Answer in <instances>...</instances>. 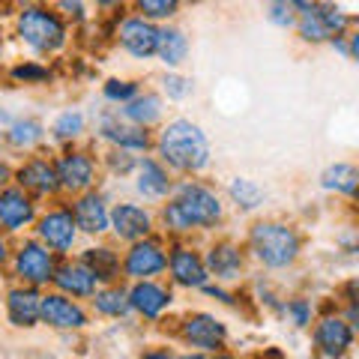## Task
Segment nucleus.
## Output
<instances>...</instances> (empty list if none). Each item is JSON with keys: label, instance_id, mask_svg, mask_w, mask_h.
I'll use <instances>...</instances> for the list:
<instances>
[{"label": "nucleus", "instance_id": "nucleus-1", "mask_svg": "<svg viewBox=\"0 0 359 359\" xmlns=\"http://www.w3.org/2000/svg\"><path fill=\"white\" fill-rule=\"evenodd\" d=\"M228 222V204L222 189L204 177L177 180L171 198L156 207V233L165 240L216 237Z\"/></svg>", "mask_w": 359, "mask_h": 359}, {"label": "nucleus", "instance_id": "nucleus-2", "mask_svg": "<svg viewBox=\"0 0 359 359\" xmlns=\"http://www.w3.org/2000/svg\"><path fill=\"white\" fill-rule=\"evenodd\" d=\"M177 180L204 177L212 165V141L198 120L177 114L153 132V153Z\"/></svg>", "mask_w": 359, "mask_h": 359}, {"label": "nucleus", "instance_id": "nucleus-3", "mask_svg": "<svg viewBox=\"0 0 359 359\" xmlns=\"http://www.w3.org/2000/svg\"><path fill=\"white\" fill-rule=\"evenodd\" d=\"M243 249L261 273H290L306 252V237L282 216H257L243 233Z\"/></svg>", "mask_w": 359, "mask_h": 359}, {"label": "nucleus", "instance_id": "nucleus-4", "mask_svg": "<svg viewBox=\"0 0 359 359\" xmlns=\"http://www.w3.org/2000/svg\"><path fill=\"white\" fill-rule=\"evenodd\" d=\"M13 36L33 60H54L69 48L72 27L63 21V15L54 9V4H15L13 13Z\"/></svg>", "mask_w": 359, "mask_h": 359}, {"label": "nucleus", "instance_id": "nucleus-5", "mask_svg": "<svg viewBox=\"0 0 359 359\" xmlns=\"http://www.w3.org/2000/svg\"><path fill=\"white\" fill-rule=\"evenodd\" d=\"M297 13L294 33L302 45H330L335 36H344L356 27V18L339 4L327 0H290Z\"/></svg>", "mask_w": 359, "mask_h": 359}, {"label": "nucleus", "instance_id": "nucleus-6", "mask_svg": "<svg viewBox=\"0 0 359 359\" xmlns=\"http://www.w3.org/2000/svg\"><path fill=\"white\" fill-rule=\"evenodd\" d=\"M174 339L195 353H219L228 351L231 344V327L228 320L219 318L216 311L207 309H189L174 320Z\"/></svg>", "mask_w": 359, "mask_h": 359}, {"label": "nucleus", "instance_id": "nucleus-7", "mask_svg": "<svg viewBox=\"0 0 359 359\" xmlns=\"http://www.w3.org/2000/svg\"><path fill=\"white\" fill-rule=\"evenodd\" d=\"M51 159H54V168H57L63 198H75L102 186V168H99V153L93 150V144H75V147L51 150Z\"/></svg>", "mask_w": 359, "mask_h": 359}, {"label": "nucleus", "instance_id": "nucleus-8", "mask_svg": "<svg viewBox=\"0 0 359 359\" xmlns=\"http://www.w3.org/2000/svg\"><path fill=\"white\" fill-rule=\"evenodd\" d=\"M57 255H51L39 240H33L30 233L21 240H13V255H9V266L4 278L13 285H25V287H36V290H48L51 287V276L57 269Z\"/></svg>", "mask_w": 359, "mask_h": 359}, {"label": "nucleus", "instance_id": "nucleus-9", "mask_svg": "<svg viewBox=\"0 0 359 359\" xmlns=\"http://www.w3.org/2000/svg\"><path fill=\"white\" fill-rule=\"evenodd\" d=\"M33 240H39L45 249L51 255H57L60 261L63 257H72L78 249H81V233L75 228V219L69 212V204L66 198L60 201H51V204H42L39 216H36V224L30 231Z\"/></svg>", "mask_w": 359, "mask_h": 359}, {"label": "nucleus", "instance_id": "nucleus-10", "mask_svg": "<svg viewBox=\"0 0 359 359\" xmlns=\"http://www.w3.org/2000/svg\"><path fill=\"white\" fill-rule=\"evenodd\" d=\"M201 255H204V266L210 282L216 285H228V287H240V282L249 278L252 261L245 255L243 243L237 237H228V233H216L201 245Z\"/></svg>", "mask_w": 359, "mask_h": 359}, {"label": "nucleus", "instance_id": "nucleus-11", "mask_svg": "<svg viewBox=\"0 0 359 359\" xmlns=\"http://www.w3.org/2000/svg\"><path fill=\"white\" fill-rule=\"evenodd\" d=\"M165 269H168V240L162 233H153V237H144L138 243L120 245L123 285L165 278Z\"/></svg>", "mask_w": 359, "mask_h": 359}, {"label": "nucleus", "instance_id": "nucleus-12", "mask_svg": "<svg viewBox=\"0 0 359 359\" xmlns=\"http://www.w3.org/2000/svg\"><path fill=\"white\" fill-rule=\"evenodd\" d=\"M90 129L93 138L102 147L126 150L132 156H150L153 153V132H144L138 126H129L126 120H120L114 108H99L90 114Z\"/></svg>", "mask_w": 359, "mask_h": 359}, {"label": "nucleus", "instance_id": "nucleus-13", "mask_svg": "<svg viewBox=\"0 0 359 359\" xmlns=\"http://www.w3.org/2000/svg\"><path fill=\"white\" fill-rule=\"evenodd\" d=\"M13 186H18L21 192H27L39 204L60 201L63 195H60V180H57V168H54V159H51V150L45 147L39 153L15 159Z\"/></svg>", "mask_w": 359, "mask_h": 359}, {"label": "nucleus", "instance_id": "nucleus-14", "mask_svg": "<svg viewBox=\"0 0 359 359\" xmlns=\"http://www.w3.org/2000/svg\"><path fill=\"white\" fill-rule=\"evenodd\" d=\"M311 347L318 359H347L356 347V330L339 314V302L323 306L318 320L311 323Z\"/></svg>", "mask_w": 359, "mask_h": 359}, {"label": "nucleus", "instance_id": "nucleus-15", "mask_svg": "<svg viewBox=\"0 0 359 359\" xmlns=\"http://www.w3.org/2000/svg\"><path fill=\"white\" fill-rule=\"evenodd\" d=\"M165 282L174 290H186V294H198L210 282L204 255H201V245L195 240H168Z\"/></svg>", "mask_w": 359, "mask_h": 359}, {"label": "nucleus", "instance_id": "nucleus-16", "mask_svg": "<svg viewBox=\"0 0 359 359\" xmlns=\"http://www.w3.org/2000/svg\"><path fill=\"white\" fill-rule=\"evenodd\" d=\"M156 233V207H147L135 198L111 201V219H108V240L117 245L138 243Z\"/></svg>", "mask_w": 359, "mask_h": 359}, {"label": "nucleus", "instance_id": "nucleus-17", "mask_svg": "<svg viewBox=\"0 0 359 359\" xmlns=\"http://www.w3.org/2000/svg\"><path fill=\"white\" fill-rule=\"evenodd\" d=\"M129 294V311L135 320L141 323H165L168 314L177 309V290L165 282V278H153V282H132L126 285Z\"/></svg>", "mask_w": 359, "mask_h": 359}, {"label": "nucleus", "instance_id": "nucleus-18", "mask_svg": "<svg viewBox=\"0 0 359 359\" xmlns=\"http://www.w3.org/2000/svg\"><path fill=\"white\" fill-rule=\"evenodd\" d=\"M39 327H48L54 332H84L93 327V314L87 302H78L57 294V290H42L39 302Z\"/></svg>", "mask_w": 359, "mask_h": 359}, {"label": "nucleus", "instance_id": "nucleus-19", "mask_svg": "<svg viewBox=\"0 0 359 359\" xmlns=\"http://www.w3.org/2000/svg\"><path fill=\"white\" fill-rule=\"evenodd\" d=\"M156 33H159V27L150 25V21H144L141 15H135L132 9L126 6L114 18V30H111V36H114L117 48L126 54L129 60L147 63V60L156 57Z\"/></svg>", "mask_w": 359, "mask_h": 359}, {"label": "nucleus", "instance_id": "nucleus-20", "mask_svg": "<svg viewBox=\"0 0 359 359\" xmlns=\"http://www.w3.org/2000/svg\"><path fill=\"white\" fill-rule=\"evenodd\" d=\"M69 204V212L75 219V228L81 233V240H105L108 237V219H111V195L105 192L102 186L90 189L84 195L66 198Z\"/></svg>", "mask_w": 359, "mask_h": 359}, {"label": "nucleus", "instance_id": "nucleus-21", "mask_svg": "<svg viewBox=\"0 0 359 359\" xmlns=\"http://www.w3.org/2000/svg\"><path fill=\"white\" fill-rule=\"evenodd\" d=\"M129 180H132L135 201H141L147 207L165 204L177 186V177L156 156H138V165H135V174Z\"/></svg>", "mask_w": 359, "mask_h": 359}, {"label": "nucleus", "instance_id": "nucleus-22", "mask_svg": "<svg viewBox=\"0 0 359 359\" xmlns=\"http://www.w3.org/2000/svg\"><path fill=\"white\" fill-rule=\"evenodd\" d=\"M39 210H42L39 201H33L18 186H6L0 192V233H6L9 240L27 237L33 224H36Z\"/></svg>", "mask_w": 359, "mask_h": 359}, {"label": "nucleus", "instance_id": "nucleus-23", "mask_svg": "<svg viewBox=\"0 0 359 359\" xmlns=\"http://www.w3.org/2000/svg\"><path fill=\"white\" fill-rule=\"evenodd\" d=\"M0 302H4V318L13 330H36L39 327V302H42V290L36 287H25V285H13L6 282L0 290Z\"/></svg>", "mask_w": 359, "mask_h": 359}, {"label": "nucleus", "instance_id": "nucleus-24", "mask_svg": "<svg viewBox=\"0 0 359 359\" xmlns=\"http://www.w3.org/2000/svg\"><path fill=\"white\" fill-rule=\"evenodd\" d=\"M75 257L90 269V273L96 276L99 287L123 282V273H120V245L111 243L108 237H105V240L81 243V249L75 252Z\"/></svg>", "mask_w": 359, "mask_h": 359}, {"label": "nucleus", "instance_id": "nucleus-25", "mask_svg": "<svg viewBox=\"0 0 359 359\" xmlns=\"http://www.w3.org/2000/svg\"><path fill=\"white\" fill-rule=\"evenodd\" d=\"M45 144H48V126H45L42 117L21 114V117H13V123L4 129V153L6 156L15 153L21 159V156L45 150Z\"/></svg>", "mask_w": 359, "mask_h": 359}, {"label": "nucleus", "instance_id": "nucleus-26", "mask_svg": "<svg viewBox=\"0 0 359 359\" xmlns=\"http://www.w3.org/2000/svg\"><path fill=\"white\" fill-rule=\"evenodd\" d=\"M51 290H57V294L78 299V302H90V297L99 290V282H96V276L72 255V257L57 261V269H54V276H51Z\"/></svg>", "mask_w": 359, "mask_h": 359}, {"label": "nucleus", "instance_id": "nucleus-27", "mask_svg": "<svg viewBox=\"0 0 359 359\" xmlns=\"http://www.w3.org/2000/svg\"><path fill=\"white\" fill-rule=\"evenodd\" d=\"M48 126V141L54 144V150L60 147H75V144H87L90 135V114L81 105H66L51 117Z\"/></svg>", "mask_w": 359, "mask_h": 359}, {"label": "nucleus", "instance_id": "nucleus-28", "mask_svg": "<svg viewBox=\"0 0 359 359\" xmlns=\"http://www.w3.org/2000/svg\"><path fill=\"white\" fill-rule=\"evenodd\" d=\"M117 114H120V120H126L129 126H138L144 132H156L168 120V105L153 87H144L129 105L117 108Z\"/></svg>", "mask_w": 359, "mask_h": 359}, {"label": "nucleus", "instance_id": "nucleus-29", "mask_svg": "<svg viewBox=\"0 0 359 359\" xmlns=\"http://www.w3.org/2000/svg\"><path fill=\"white\" fill-rule=\"evenodd\" d=\"M222 198H224V204H228V210L240 212V216H255V212H261L266 207L269 195L255 177L233 174V177H228V183H224Z\"/></svg>", "mask_w": 359, "mask_h": 359}, {"label": "nucleus", "instance_id": "nucleus-30", "mask_svg": "<svg viewBox=\"0 0 359 359\" xmlns=\"http://www.w3.org/2000/svg\"><path fill=\"white\" fill-rule=\"evenodd\" d=\"M192 54V39H189L186 27H180L177 21L174 25H162L159 33H156V57L162 63L165 72H180Z\"/></svg>", "mask_w": 359, "mask_h": 359}, {"label": "nucleus", "instance_id": "nucleus-31", "mask_svg": "<svg viewBox=\"0 0 359 359\" xmlns=\"http://www.w3.org/2000/svg\"><path fill=\"white\" fill-rule=\"evenodd\" d=\"M93 320H129L132 311H129V294H126V285L117 282V285H102L87 302Z\"/></svg>", "mask_w": 359, "mask_h": 359}, {"label": "nucleus", "instance_id": "nucleus-32", "mask_svg": "<svg viewBox=\"0 0 359 359\" xmlns=\"http://www.w3.org/2000/svg\"><path fill=\"white\" fill-rule=\"evenodd\" d=\"M318 186H320L327 195H332V198L353 201V198H356V189H359V168H356L353 162H347V159L330 162V165L318 174Z\"/></svg>", "mask_w": 359, "mask_h": 359}, {"label": "nucleus", "instance_id": "nucleus-33", "mask_svg": "<svg viewBox=\"0 0 359 359\" xmlns=\"http://www.w3.org/2000/svg\"><path fill=\"white\" fill-rule=\"evenodd\" d=\"M318 314H320V306H318V299L309 297V294H287L282 299V318L285 323L294 332H309L311 330V323L318 320Z\"/></svg>", "mask_w": 359, "mask_h": 359}, {"label": "nucleus", "instance_id": "nucleus-34", "mask_svg": "<svg viewBox=\"0 0 359 359\" xmlns=\"http://www.w3.org/2000/svg\"><path fill=\"white\" fill-rule=\"evenodd\" d=\"M6 78H9V84H15V87H48L54 81V66L33 60V57L15 60L6 69Z\"/></svg>", "mask_w": 359, "mask_h": 359}, {"label": "nucleus", "instance_id": "nucleus-35", "mask_svg": "<svg viewBox=\"0 0 359 359\" xmlns=\"http://www.w3.org/2000/svg\"><path fill=\"white\" fill-rule=\"evenodd\" d=\"M144 90V81L141 78H126V75H111L99 84V96H102V105L105 108H123L129 105L135 96Z\"/></svg>", "mask_w": 359, "mask_h": 359}, {"label": "nucleus", "instance_id": "nucleus-36", "mask_svg": "<svg viewBox=\"0 0 359 359\" xmlns=\"http://www.w3.org/2000/svg\"><path fill=\"white\" fill-rule=\"evenodd\" d=\"M129 9L144 21H150V25L162 27V25H174L177 15L183 13V4L180 0H135Z\"/></svg>", "mask_w": 359, "mask_h": 359}, {"label": "nucleus", "instance_id": "nucleus-37", "mask_svg": "<svg viewBox=\"0 0 359 359\" xmlns=\"http://www.w3.org/2000/svg\"><path fill=\"white\" fill-rule=\"evenodd\" d=\"M162 99H165V105L168 102H189V99L195 96V78L192 75H186L183 69L180 72H162L159 75V90H156Z\"/></svg>", "mask_w": 359, "mask_h": 359}, {"label": "nucleus", "instance_id": "nucleus-38", "mask_svg": "<svg viewBox=\"0 0 359 359\" xmlns=\"http://www.w3.org/2000/svg\"><path fill=\"white\" fill-rule=\"evenodd\" d=\"M138 165V156H132L126 150H114V147H102L99 153V168H102V180H129Z\"/></svg>", "mask_w": 359, "mask_h": 359}, {"label": "nucleus", "instance_id": "nucleus-39", "mask_svg": "<svg viewBox=\"0 0 359 359\" xmlns=\"http://www.w3.org/2000/svg\"><path fill=\"white\" fill-rule=\"evenodd\" d=\"M252 294H255V302H257L261 309H266L269 314H282V299H285V294H282V290H276V285L269 282L264 273L255 276Z\"/></svg>", "mask_w": 359, "mask_h": 359}, {"label": "nucleus", "instance_id": "nucleus-40", "mask_svg": "<svg viewBox=\"0 0 359 359\" xmlns=\"http://www.w3.org/2000/svg\"><path fill=\"white\" fill-rule=\"evenodd\" d=\"M264 18H266V25H273L276 30H294V25H297V13H294L290 0H273V4H266Z\"/></svg>", "mask_w": 359, "mask_h": 359}, {"label": "nucleus", "instance_id": "nucleus-41", "mask_svg": "<svg viewBox=\"0 0 359 359\" xmlns=\"http://www.w3.org/2000/svg\"><path fill=\"white\" fill-rule=\"evenodd\" d=\"M198 294H204L207 299H212L216 306H224V309H240V306H243V294H240L237 287H228V285L207 282L204 287L198 290Z\"/></svg>", "mask_w": 359, "mask_h": 359}, {"label": "nucleus", "instance_id": "nucleus-42", "mask_svg": "<svg viewBox=\"0 0 359 359\" xmlns=\"http://www.w3.org/2000/svg\"><path fill=\"white\" fill-rule=\"evenodd\" d=\"M54 9H57V13L63 15V21H66V25H69L72 30L90 21V4H84V0H57V4H54Z\"/></svg>", "mask_w": 359, "mask_h": 359}, {"label": "nucleus", "instance_id": "nucleus-43", "mask_svg": "<svg viewBox=\"0 0 359 359\" xmlns=\"http://www.w3.org/2000/svg\"><path fill=\"white\" fill-rule=\"evenodd\" d=\"M335 302L339 306H359V278L351 276L344 285L335 287Z\"/></svg>", "mask_w": 359, "mask_h": 359}, {"label": "nucleus", "instance_id": "nucleus-44", "mask_svg": "<svg viewBox=\"0 0 359 359\" xmlns=\"http://www.w3.org/2000/svg\"><path fill=\"white\" fill-rule=\"evenodd\" d=\"M174 353H177L174 344H147L138 353V359H174Z\"/></svg>", "mask_w": 359, "mask_h": 359}, {"label": "nucleus", "instance_id": "nucleus-45", "mask_svg": "<svg viewBox=\"0 0 359 359\" xmlns=\"http://www.w3.org/2000/svg\"><path fill=\"white\" fill-rule=\"evenodd\" d=\"M13 174H15V159L0 150V192H4L6 186H13Z\"/></svg>", "mask_w": 359, "mask_h": 359}, {"label": "nucleus", "instance_id": "nucleus-46", "mask_svg": "<svg viewBox=\"0 0 359 359\" xmlns=\"http://www.w3.org/2000/svg\"><path fill=\"white\" fill-rule=\"evenodd\" d=\"M9 255H13V240H9L6 233H0V276H4L9 266Z\"/></svg>", "mask_w": 359, "mask_h": 359}, {"label": "nucleus", "instance_id": "nucleus-47", "mask_svg": "<svg viewBox=\"0 0 359 359\" xmlns=\"http://www.w3.org/2000/svg\"><path fill=\"white\" fill-rule=\"evenodd\" d=\"M347 33H351V30H347ZM347 33H344V36H335V39L330 42V48H332L335 54H339V57L351 60V42H347Z\"/></svg>", "mask_w": 359, "mask_h": 359}, {"label": "nucleus", "instance_id": "nucleus-48", "mask_svg": "<svg viewBox=\"0 0 359 359\" xmlns=\"http://www.w3.org/2000/svg\"><path fill=\"white\" fill-rule=\"evenodd\" d=\"M339 245H341L347 255H356V231H353V228H347L341 237H339Z\"/></svg>", "mask_w": 359, "mask_h": 359}, {"label": "nucleus", "instance_id": "nucleus-49", "mask_svg": "<svg viewBox=\"0 0 359 359\" xmlns=\"http://www.w3.org/2000/svg\"><path fill=\"white\" fill-rule=\"evenodd\" d=\"M347 42H351V63H356L359 60V30L356 27L347 33Z\"/></svg>", "mask_w": 359, "mask_h": 359}, {"label": "nucleus", "instance_id": "nucleus-50", "mask_svg": "<svg viewBox=\"0 0 359 359\" xmlns=\"http://www.w3.org/2000/svg\"><path fill=\"white\" fill-rule=\"evenodd\" d=\"M252 359H285L282 351H264V353H255Z\"/></svg>", "mask_w": 359, "mask_h": 359}, {"label": "nucleus", "instance_id": "nucleus-51", "mask_svg": "<svg viewBox=\"0 0 359 359\" xmlns=\"http://www.w3.org/2000/svg\"><path fill=\"white\" fill-rule=\"evenodd\" d=\"M174 359H204V353H195V351H177Z\"/></svg>", "mask_w": 359, "mask_h": 359}, {"label": "nucleus", "instance_id": "nucleus-52", "mask_svg": "<svg viewBox=\"0 0 359 359\" xmlns=\"http://www.w3.org/2000/svg\"><path fill=\"white\" fill-rule=\"evenodd\" d=\"M204 359H240L233 351H219V353H210V356H204Z\"/></svg>", "mask_w": 359, "mask_h": 359}, {"label": "nucleus", "instance_id": "nucleus-53", "mask_svg": "<svg viewBox=\"0 0 359 359\" xmlns=\"http://www.w3.org/2000/svg\"><path fill=\"white\" fill-rule=\"evenodd\" d=\"M0 150H4V129H0Z\"/></svg>", "mask_w": 359, "mask_h": 359}, {"label": "nucleus", "instance_id": "nucleus-54", "mask_svg": "<svg viewBox=\"0 0 359 359\" xmlns=\"http://www.w3.org/2000/svg\"><path fill=\"white\" fill-rule=\"evenodd\" d=\"M0 290H4V276H0Z\"/></svg>", "mask_w": 359, "mask_h": 359}]
</instances>
